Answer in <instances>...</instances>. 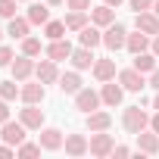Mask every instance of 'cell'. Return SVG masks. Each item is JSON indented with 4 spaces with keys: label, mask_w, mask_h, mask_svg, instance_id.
Returning <instances> with one entry per match:
<instances>
[{
    "label": "cell",
    "mask_w": 159,
    "mask_h": 159,
    "mask_svg": "<svg viewBox=\"0 0 159 159\" xmlns=\"http://www.w3.org/2000/svg\"><path fill=\"white\" fill-rule=\"evenodd\" d=\"M122 125H125L128 134H140V131L150 128V116H147L140 106H128V109L122 112Z\"/></svg>",
    "instance_id": "obj_1"
},
{
    "label": "cell",
    "mask_w": 159,
    "mask_h": 159,
    "mask_svg": "<svg viewBox=\"0 0 159 159\" xmlns=\"http://www.w3.org/2000/svg\"><path fill=\"white\" fill-rule=\"evenodd\" d=\"M125 41H128V31H125V25H119V22H112V25H106V31H103V44L116 53V50H122L125 47Z\"/></svg>",
    "instance_id": "obj_2"
},
{
    "label": "cell",
    "mask_w": 159,
    "mask_h": 159,
    "mask_svg": "<svg viewBox=\"0 0 159 159\" xmlns=\"http://www.w3.org/2000/svg\"><path fill=\"white\" fill-rule=\"evenodd\" d=\"M19 122L31 131L44 128V109H38V103H25V109H19Z\"/></svg>",
    "instance_id": "obj_3"
},
{
    "label": "cell",
    "mask_w": 159,
    "mask_h": 159,
    "mask_svg": "<svg viewBox=\"0 0 159 159\" xmlns=\"http://www.w3.org/2000/svg\"><path fill=\"white\" fill-rule=\"evenodd\" d=\"M119 84H122L125 91H131V94H140V91L147 88L143 72H137V69H122V72H119Z\"/></svg>",
    "instance_id": "obj_4"
},
{
    "label": "cell",
    "mask_w": 159,
    "mask_h": 159,
    "mask_svg": "<svg viewBox=\"0 0 159 159\" xmlns=\"http://www.w3.org/2000/svg\"><path fill=\"white\" fill-rule=\"evenodd\" d=\"M25 125L22 122H3V128H0V137H3V143H10V147H19L22 140H25Z\"/></svg>",
    "instance_id": "obj_5"
},
{
    "label": "cell",
    "mask_w": 159,
    "mask_h": 159,
    "mask_svg": "<svg viewBox=\"0 0 159 159\" xmlns=\"http://www.w3.org/2000/svg\"><path fill=\"white\" fill-rule=\"evenodd\" d=\"M100 103H103V97H100L97 91H91V88H81V91L75 94V106L81 109V112H94Z\"/></svg>",
    "instance_id": "obj_6"
},
{
    "label": "cell",
    "mask_w": 159,
    "mask_h": 159,
    "mask_svg": "<svg viewBox=\"0 0 159 159\" xmlns=\"http://www.w3.org/2000/svg\"><path fill=\"white\" fill-rule=\"evenodd\" d=\"M112 147H116V143H112V134H103V131H94V134H91V153H94V156L103 159V156L112 153Z\"/></svg>",
    "instance_id": "obj_7"
},
{
    "label": "cell",
    "mask_w": 159,
    "mask_h": 159,
    "mask_svg": "<svg viewBox=\"0 0 159 159\" xmlns=\"http://www.w3.org/2000/svg\"><path fill=\"white\" fill-rule=\"evenodd\" d=\"M34 75H38V81H44V84H53V81H59V69H56V62L47 56V59H41L38 66H34Z\"/></svg>",
    "instance_id": "obj_8"
},
{
    "label": "cell",
    "mask_w": 159,
    "mask_h": 159,
    "mask_svg": "<svg viewBox=\"0 0 159 159\" xmlns=\"http://www.w3.org/2000/svg\"><path fill=\"white\" fill-rule=\"evenodd\" d=\"M134 25H137V31H143V34H150V38H156L159 34V16L156 13H137V19H134Z\"/></svg>",
    "instance_id": "obj_9"
},
{
    "label": "cell",
    "mask_w": 159,
    "mask_h": 159,
    "mask_svg": "<svg viewBox=\"0 0 159 159\" xmlns=\"http://www.w3.org/2000/svg\"><path fill=\"white\" fill-rule=\"evenodd\" d=\"M62 147H66L69 156H84V153H91V140H88L84 134H69Z\"/></svg>",
    "instance_id": "obj_10"
},
{
    "label": "cell",
    "mask_w": 159,
    "mask_h": 159,
    "mask_svg": "<svg viewBox=\"0 0 159 159\" xmlns=\"http://www.w3.org/2000/svg\"><path fill=\"white\" fill-rule=\"evenodd\" d=\"M94 62H97V56H94V47H78V50H72V66L75 69H94Z\"/></svg>",
    "instance_id": "obj_11"
},
{
    "label": "cell",
    "mask_w": 159,
    "mask_h": 159,
    "mask_svg": "<svg viewBox=\"0 0 159 159\" xmlns=\"http://www.w3.org/2000/svg\"><path fill=\"white\" fill-rule=\"evenodd\" d=\"M10 69H13V78H16V81H25V78L34 72V62H31V56H16L13 62H10Z\"/></svg>",
    "instance_id": "obj_12"
},
{
    "label": "cell",
    "mask_w": 159,
    "mask_h": 159,
    "mask_svg": "<svg viewBox=\"0 0 159 159\" xmlns=\"http://www.w3.org/2000/svg\"><path fill=\"white\" fill-rule=\"evenodd\" d=\"M72 50H75V47H72L69 41H62V38H59V41H50L47 56H50L53 62H62V59H72Z\"/></svg>",
    "instance_id": "obj_13"
},
{
    "label": "cell",
    "mask_w": 159,
    "mask_h": 159,
    "mask_svg": "<svg viewBox=\"0 0 159 159\" xmlns=\"http://www.w3.org/2000/svg\"><path fill=\"white\" fill-rule=\"evenodd\" d=\"M100 97H103V103H106V106H119V103H122V97H125V88H119L116 81H103Z\"/></svg>",
    "instance_id": "obj_14"
},
{
    "label": "cell",
    "mask_w": 159,
    "mask_h": 159,
    "mask_svg": "<svg viewBox=\"0 0 159 159\" xmlns=\"http://www.w3.org/2000/svg\"><path fill=\"white\" fill-rule=\"evenodd\" d=\"M62 143H66V137H62L59 128H44V131H41V147H44V150H59Z\"/></svg>",
    "instance_id": "obj_15"
},
{
    "label": "cell",
    "mask_w": 159,
    "mask_h": 159,
    "mask_svg": "<svg viewBox=\"0 0 159 159\" xmlns=\"http://www.w3.org/2000/svg\"><path fill=\"white\" fill-rule=\"evenodd\" d=\"M94 78L97 81H112L116 78V59H97L94 62Z\"/></svg>",
    "instance_id": "obj_16"
},
{
    "label": "cell",
    "mask_w": 159,
    "mask_h": 159,
    "mask_svg": "<svg viewBox=\"0 0 159 159\" xmlns=\"http://www.w3.org/2000/svg\"><path fill=\"white\" fill-rule=\"evenodd\" d=\"M91 22H94V25H103V28H106V25H112V22H116V13H112V7H109V3H103V7H94V10H91Z\"/></svg>",
    "instance_id": "obj_17"
},
{
    "label": "cell",
    "mask_w": 159,
    "mask_h": 159,
    "mask_svg": "<svg viewBox=\"0 0 159 159\" xmlns=\"http://www.w3.org/2000/svg\"><path fill=\"white\" fill-rule=\"evenodd\" d=\"M137 137V147L143 150V153H159V134L150 128V131H140V134H134Z\"/></svg>",
    "instance_id": "obj_18"
},
{
    "label": "cell",
    "mask_w": 159,
    "mask_h": 159,
    "mask_svg": "<svg viewBox=\"0 0 159 159\" xmlns=\"http://www.w3.org/2000/svg\"><path fill=\"white\" fill-rule=\"evenodd\" d=\"M109 125H112V116H109V112H100V109L88 112V128H91V131H106Z\"/></svg>",
    "instance_id": "obj_19"
},
{
    "label": "cell",
    "mask_w": 159,
    "mask_h": 159,
    "mask_svg": "<svg viewBox=\"0 0 159 159\" xmlns=\"http://www.w3.org/2000/svg\"><path fill=\"white\" fill-rule=\"evenodd\" d=\"M59 91L62 94H78V91H81V78H78V72L59 75Z\"/></svg>",
    "instance_id": "obj_20"
},
{
    "label": "cell",
    "mask_w": 159,
    "mask_h": 159,
    "mask_svg": "<svg viewBox=\"0 0 159 159\" xmlns=\"http://www.w3.org/2000/svg\"><path fill=\"white\" fill-rule=\"evenodd\" d=\"M28 28H31V22H28V19H19V16H13V19H10V28H7V34H10V38H16V41H22V38H28Z\"/></svg>",
    "instance_id": "obj_21"
},
{
    "label": "cell",
    "mask_w": 159,
    "mask_h": 159,
    "mask_svg": "<svg viewBox=\"0 0 159 159\" xmlns=\"http://www.w3.org/2000/svg\"><path fill=\"white\" fill-rule=\"evenodd\" d=\"M19 97H22V103H41V100H44V81L25 84V88L19 91Z\"/></svg>",
    "instance_id": "obj_22"
},
{
    "label": "cell",
    "mask_w": 159,
    "mask_h": 159,
    "mask_svg": "<svg viewBox=\"0 0 159 159\" xmlns=\"http://www.w3.org/2000/svg\"><path fill=\"white\" fill-rule=\"evenodd\" d=\"M125 47L137 56V53H143L147 47H150V34H143V31H137V34H128V41H125Z\"/></svg>",
    "instance_id": "obj_23"
},
{
    "label": "cell",
    "mask_w": 159,
    "mask_h": 159,
    "mask_svg": "<svg viewBox=\"0 0 159 159\" xmlns=\"http://www.w3.org/2000/svg\"><path fill=\"white\" fill-rule=\"evenodd\" d=\"M84 25H88V10H72L66 16V28L69 31H81Z\"/></svg>",
    "instance_id": "obj_24"
},
{
    "label": "cell",
    "mask_w": 159,
    "mask_h": 159,
    "mask_svg": "<svg viewBox=\"0 0 159 159\" xmlns=\"http://www.w3.org/2000/svg\"><path fill=\"white\" fill-rule=\"evenodd\" d=\"M28 22H31V25H47V22H50V10L41 7V3H31V7H28Z\"/></svg>",
    "instance_id": "obj_25"
},
{
    "label": "cell",
    "mask_w": 159,
    "mask_h": 159,
    "mask_svg": "<svg viewBox=\"0 0 159 159\" xmlns=\"http://www.w3.org/2000/svg\"><path fill=\"white\" fill-rule=\"evenodd\" d=\"M78 41H81L84 47H97V44H103V34H100L94 25H84V28H81V34H78Z\"/></svg>",
    "instance_id": "obj_26"
},
{
    "label": "cell",
    "mask_w": 159,
    "mask_h": 159,
    "mask_svg": "<svg viewBox=\"0 0 159 159\" xmlns=\"http://www.w3.org/2000/svg\"><path fill=\"white\" fill-rule=\"evenodd\" d=\"M134 69H137V72H153V69H156V53H147V50L137 53V56H134Z\"/></svg>",
    "instance_id": "obj_27"
},
{
    "label": "cell",
    "mask_w": 159,
    "mask_h": 159,
    "mask_svg": "<svg viewBox=\"0 0 159 159\" xmlns=\"http://www.w3.org/2000/svg\"><path fill=\"white\" fill-rule=\"evenodd\" d=\"M66 31H69V28H66V22H47V25H44V34H47L50 41H59Z\"/></svg>",
    "instance_id": "obj_28"
},
{
    "label": "cell",
    "mask_w": 159,
    "mask_h": 159,
    "mask_svg": "<svg viewBox=\"0 0 159 159\" xmlns=\"http://www.w3.org/2000/svg\"><path fill=\"white\" fill-rule=\"evenodd\" d=\"M22 88H16V81H0V97L3 100H16Z\"/></svg>",
    "instance_id": "obj_29"
},
{
    "label": "cell",
    "mask_w": 159,
    "mask_h": 159,
    "mask_svg": "<svg viewBox=\"0 0 159 159\" xmlns=\"http://www.w3.org/2000/svg\"><path fill=\"white\" fill-rule=\"evenodd\" d=\"M22 53L25 56H38L41 53V41L38 38H22Z\"/></svg>",
    "instance_id": "obj_30"
},
{
    "label": "cell",
    "mask_w": 159,
    "mask_h": 159,
    "mask_svg": "<svg viewBox=\"0 0 159 159\" xmlns=\"http://www.w3.org/2000/svg\"><path fill=\"white\" fill-rule=\"evenodd\" d=\"M41 150H44L41 143H25V140H22V143L16 147V156H25V159H28V156H38Z\"/></svg>",
    "instance_id": "obj_31"
},
{
    "label": "cell",
    "mask_w": 159,
    "mask_h": 159,
    "mask_svg": "<svg viewBox=\"0 0 159 159\" xmlns=\"http://www.w3.org/2000/svg\"><path fill=\"white\" fill-rule=\"evenodd\" d=\"M16 3H19V0H0V16H3V19H13V16H16Z\"/></svg>",
    "instance_id": "obj_32"
},
{
    "label": "cell",
    "mask_w": 159,
    "mask_h": 159,
    "mask_svg": "<svg viewBox=\"0 0 159 159\" xmlns=\"http://www.w3.org/2000/svg\"><path fill=\"white\" fill-rule=\"evenodd\" d=\"M131 10H134V13H143V10H153V0H131Z\"/></svg>",
    "instance_id": "obj_33"
},
{
    "label": "cell",
    "mask_w": 159,
    "mask_h": 159,
    "mask_svg": "<svg viewBox=\"0 0 159 159\" xmlns=\"http://www.w3.org/2000/svg\"><path fill=\"white\" fill-rule=\"evenodd\" d=\"M66 7H69V10H88L91 0H66Z\"/></svg>",
    "instance_id": "obj_34"
},
{
    "label": "cell",
    "mask_w": 159,
    "mask_h": 159,
    "mask_svg": "<svg viewBox=\"0 0 159 159\" xmlns=\"http://www.w3.org/2000/svg\"><path fill=\"white\" fill-rule=\"evenodd\" d=\"M13 62V50L10 47H0V66H10Z\"/></svg>",
    "instance_id": "obj_35"
},
{
    "label": "cell",
    "mask_w": 159,
    "mask_h": 159,
    "mask_svg": "<svg viewBox=\"0 0 159 159\" xmlns=\"http://www.w3.org/2000/svg\"><path fill=\"white\" fill-rule=\"evenodd\" d=\"M3 122H10V106H7V100L0 97V125Z\"/></svg>",
    "instance_id": "obj_36"
},
{
    "label": "cell",
    "mask_w": 159,
    "mask_h": 159,
    "mask_svg": "<svg viewBox=\"0 0 159 159\" xmlns=\"http://www.w3.org/2000/svg\"><path fill=\"white\" fill-rule=\"evenodd\" d=\"M13 153H16V147H10V143L0 147V159H7V156H13Z\"/></svg>",
    "instance_id": "obj_37"
},
{
    "label": "cell",
    "mask_w": 159,
    "mask_h": 159,
    "mask_svg": "<svg viewBox=\"0 0 159 159\" xmlns=\"http://www.w3.org/2000/svg\"><path fill=\"white\" fill-rule=\"evenodd\" d=\"M150 88L159 91V69H153V75H150Z\"/></svg>",
    "instance_id": "obj_38"
},
{
    "label": "cell",
    "mask_w": 159,
    "mask_h": 159,
    "mask_svg": "<svg viewBox=\"0 0 159 159\" xmlns=\"http://www.w3.org/2000/svg\"><path fill=\"white\" fill-rule=\"evenodd\" d=\"M112 153H116V156L122 159V156H128V147H112Z\"/></svg>",
    "instance_id": "obj_39"
},
{
    "label": "cell",
    "mask_w": 159,
    "mask_h": 159,
    "mask_svg": "<svg viewBox=\"0 0 159 159\" xmlns=\"http://www.w3.org/2000/svg\"><path fill=\"white\" fill-rule=\"evenodd\" d=\"M150 128H153V131H156V134H159V112H156V116H153V119H150Z\"/></svg>",
    "instance_id": "obj_40"
},
{
    "label": "cell",
    "mask_w": 159,
    "mask_h": 159,
    "mask_svg": "<svg viewBox=\"0 0 159 159\" xmlns=\"http://www.w3.org/2000/svg\"><path fill=\"white\" fill-rule=\"evenodd\" d=\"M153 53H156V56H159V34H156V38H153Z\"/></svg>",
    "instance_id": "obj_41"
},
{
    "label": "cell",
    "mask_w": 159,
    "mask_h": 159,
    "mask_svg": "<svg viewBox=\"0 0 159 159\" xmlns=\"http://www.w3.org/2000/svg\"><path fill=\"white\" fill-rule=\"evenodd\" d=\"M103 3H109V7H119V3H122V0H103Z\"/></svg>",
    "instance_id": "obj_42"
},
{
    "label": "cell",
    "mask_w": 159,
    "mask_h": 159,
    "mask_svg": "<svg viewBox=\"0 0 159 159\" xmlns=\"http://www.w3.org/2000/svg\"><path fill=\"white\" fill-rule=\"evenodd\" d=\"M47 3H50V7H59V3H66V0H47Z\"/></svg>",
    "instance_id": "obj_43"
},
{
    "label": "cell",
    "mask_w": 159,
    "mask_h": 159,
    "mask_svg": "<svg viewBox=\"0 0 159 159\" xmlns=\"http://www.w3.org/2000/svg\"><path fill=\"white\" fill-rule=\"evenodd\" d=\"M153 13H156V16H159V0H153Z\"/></svg>",
    "instance_id": "obj_44"
},
{
    "label": "cell",
    "mask_w": 159,
    "mask_h": 159,
    "mask_svg": "<svg viewBox=\"0 0 159 159\" xmlns=\"http://www.w3.org/2000/svg\"><path fill=\"white\" fill-rule=\"evenodd\" d=\"M153 109H159V94H156V97H153Z\"/></svg>",
    "instance_id": "obj_45"
},
{
    "label": "cell",
    "mask_w": 159,
    "mask_h": 159,
    "mask_svg": "<svg viewBox=\"0 0 159 159\" xmlns=\"http://www.w3.org/2000/svg\"><path fill=\"white\" fill-rule=\"evenodd\" d=\"M0 41H3V31H0Z\"/></svg>",
    "instance_id": "obj_46"
}]
</instances>
